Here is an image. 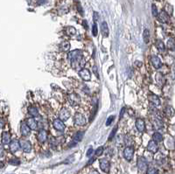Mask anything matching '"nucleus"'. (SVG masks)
I'll use <instances>...</instances> for the list:
<instances>
[{
	"instance_id": "6ab92c4d",
	"label": "nucleus",
	"mask_w": 175,
	"mask_h": 174,
	"mask_svg": "<svg viewBox=\"0 0 175 174\" xmlns=\"http://www.w3.org/2000/svg\"><path fill=\"white\" fill-rule=\"evenodd\" d=\"M11 134L7 131H5L2 133V137H1V140H2V143L3 144H8L10 143L11 142Z\"/></svg>"
},
{
	"instance_id": "09e8293b",
	"label": "nucleus",
	"mask_w": 175,
	"mask_h": 174,
	"mask_svg": "<svg viewBox=\"0 0 175 174\" xmlns=\"http://www.w3.org/2000/svg\"><path fill=\"white\" fill-rule=\"evenodd\" d=\"M89 174H99V173H98V171H91Z\"/></svg>"
},
{
	"instance_id": "473e14b6",
	"label": "nucleus",
	"mask_w": 175,
	"mask_h": 174,
	"mask_svg": "<svg viewBox=\"0 0 175 174\" xmlns=\"http://www.w3.org/2000/svg\"><path fill=\"white\" fill-rule=\"evenodd\" d=\"M151 13H152V15H153L154 17H158V9H157V7H156L155 5H152V6H151Z\"/></svg>"
},
{
	"instance_id": "2f4dec72",
	"label": "nucleus",
	"mask_w": 175,
	"mask_h": 174,
	"mask_svg": "<svg viewBox=\"0 0 175 174\" xmlns=\"http://www.w3.org/2000/svg\"><path fill=\"white\" fill-rule=\"evenodd\" d=\"M59 143H60V142L58 141L57 138H54V137H52L51 140H50V145H51L53 148H56Z\"/></svg>"
},
{
	"instance_id": "b1692460",
	"label": "nucleus",
	"mask_w": 175,
	"mask_h": 174,
	"mask_svg": "<svg viewBox=\"0 0 175 174\" xmlns=\"http://www.w3.org/2000/svg\"><path fill=\"white\" fill-rule=\"evenodd\" d=\"M65 32H66L67 35H68V36H70V37H74V36L76 34V29H75V27H73V26H68V27H67L66 30H65Z\"/></svg>"
},
{
	"instance_id": "ddd939ff",
	"label": "nucleus",
	"mask_w": 175,
	"mask_h": 174,
	"mask_svg": "<svg viewBox=\"0 0 175 174\" xmlns=\"http://www.w3.org/2000/svg\"><path fill=\"white\" fill-rule=\"evenodd\" d=\"M151 62L152 64V66L156 68V69H158L162 67V62H161V60L158 57V56H152L151 58Z\"/></svg>"
},
{
	"instance_id": "c9c22d12",
	"label": "nucleus",
	"mask_w": 175,
	"mask_h": 174,
	"mask_svg": "<svg viewBox=\"0 0 175 174\" xmlns=\"http://www.w3.org/2000/svg\"><path fill=\"white\" fill-rule=\"evenodd\" d=\"M103 150H104V148L103 147H99L96 150V157H99V156H101L102 153H103Z\"/></svg>"
},
{
	"instance_id": "20e7f679",
	"label": "nucleus",
	"mask_w": 175,
	"mask_h": 174,
	"mask_svg": "<svg viewBox=\"0 0 175 174\" xmlns=\"http://www.w3.org/2000/svg\"><path fill=\"white\" fill-rule=\"evenodd\" d=\"M74 121H75V123L76 125H78V126L85 125L86 122H87L85 116H84L82 114H80V113L75 114V117H74Z\"/></svg>"
},
{
	"instance_id": "a19ab883",
	"label": "nucleus",
	"mask_w": 175,
	"mask_h": 174,
	"mask_svg": "<svg viewBox=\"0 0 175 174\" xmlns=\"http://www.w3.org/2000/svg\"><path fill=\"white\" fill-rule=\"evenodd\" d=\"M5 155V149L4 146L0 144V157H2Z\"/></svg>"
},
{
	"instance_id": "0eeeda50",
	"label": "nucleus",
	"mask_w": 175,
	"mask_h": 174,
	"mask_svg": "<svg viewBox=\"0 0 175 174\" xmlns=\"http://www.w3.org/2000/svg\"><path fill=\"white\" fill-rule=\"evenodd\" d=\"M20 143V147L22 148L24 152H26V153L31 152V150H32V143H30V141L21 140Z\"/></svg>"
},
{
	"instance_id": "58836bf2",
	"label": "nucleus",
	"mask_w": 175,
	"mask_h": 174,
	"mask_svg": "<svg viewBox=\"0 0 175 174\" xmlns=\"http://www.w3.org/2000/svg\"><path fill=\"white\" fill-rule=\"evenodd\" d=\"M114 119H115V116H109V117L107 119L106 125H107V126H109V124H110V123L113 122V120H114Z\"/></svg>"
},
{
	"instance_id": "4468645a",
	"label": "nucleus",
	"mask_w": 175,
	"mask_h": 174,
	"mask_svg": "<svg viewBox=\"0 0 175 174\" xmlns=\"http://www.w3.org/2000/svg\"><path fill=\"white\" fill-rule=\"evenodd\" d=\"M20 132H21L22 136H27L30 135V133H31V129L28 127V125L26 124V122H22V123H21Z\"/></svg>"
},
{
	"instance_id": "a18cd8bd",
	"label": "nucleus",
	"mask_w": 175,
	"mask_h": 174,
	"mask_svg": "<svg viewBox=\"0 0 175 174\" xmlns=\"http://www.w3.org/2000/svg\"><path fill=\"white\" fill-rule=\"evenodd\" d=\"M78 11L80 12L81 14H83V10H82V7H81L80 5H78Z\"/></svg>"
},
{
	"instance_id": "bb28decb",
	"label": "nucleus",
	"mask_w": 175,
	"mask_h": 174,
	"mask_svg": "<svg viewBox=\"0 0 175 174\" xmlns=\"http://www.w3.org/2000/svg\"><path fill=\"white\" fill-rule=\"evenodd\" d=\"M83 135H84L83 132H82V131H78V132L74 136V137H73V141H74V143L81 142L82 139V137H83Z\"/></svg>"
},
{
	"instance_id": "79ce46f5",
	"label": "nucleus",
	"mask_w": 175,
	"mask_h": 174,
	"mask_svg": "<svg viewBox=\"0 0 175 174\" xmlns=\"http://www.w3.org/2000/svg\"><path fill=\"white\" fill-rule=\"evenodd\" d=\"M5 124H6V122L4 121V119L3 118H0V129H3L5 127Z\"/></svg>"
},
{
	"instance_id": "4c0bfd02",
	"label": "nucleus",
	"mask_w": 175,
	"mask_h": 174,
	"mask_svg": "<svg viewBox=\"0 0 175 174\" xmlns=\"http://www.w3.org/2000/svg\"><path fill=\"white\" fill-rule=\"evenodd\" d=\"M116 131H117V126H116L114 129H113V130H112V132L110 133V136H109V140H111L114 136H115V135H116Z\"/></svg>"
},
{
	"instance_id": "f257e3e1",
	"label": "nucleus",
	"mask_w": 175,
	"mask_h": 174,
	"mask_svg": "<svg viewBox=\"0 0 175 174\" xmlns=\"http://www.w3.org/2000/svg\"><path fill=\"white\" fill-rule=\"evenodd\" d=\"M68 60L70 61L72 68L78 71L82 69L86 64V61L83 58L82 54L80 50H74L69 52L68 55Z\"/></svg>"
},
{
	"instance_id": "c03bdc74",
	"label": "nucleus",
	"mask_w": 175,
	"mask_h": 174,
	"mask_svg": "<svg viewBox=\"0 0 175 174\" xmlns=\"http://www.w3.org/2000/svg\"><path fill=\"white\" fill-rule=\"evenodd\" d=\"M93 70H94L95 74L97 75V77H98V72H97V68H96V67H94V68H93Z\"/></svg>"
},
{
	"instance_id": "3c124183",
	"label": "nucleus",
	"mask_w": 175,
	"mask_h": 174,
	"mask_svg": "<svg viewBox=\"0 0 175 174\" xmlns=\"http://www.w3.org/2000/svg\"><path fill=\"white\" fill-rule=\"evenodd\" d=\"M157 1H161V0H157Z\"/></svg>"
},
{
	"instance_id": "ea45409f",
	"label": "nucleus",
	"mask_w": 175,
	"mask_h": 174,
	"mask_svg": "<svg viewBox=\"0 0 175 174\" xmlns=\"http://www.w3.org/2000/svg\"><path fill=\"white\" fill-rule=\"evenodd\" d=\"M98 19H99V15H98V13H97L96 12H94V15H93V19H94V22H95V24L96 23V21L98 20Z\"/></svg>"
},
{
	"instance_id": "de8ad7c7",
	"label": "nucleus",
	"mask_w": 175,
	"mask_h": 174,
	"mask_svg": "<svg viewBox=\"0 0 175 174\" xmlns=\"http://www.w3.org/2000/svg\"><path fill=\"white\" fill-rule=\"evenodd\" d=\"M124 110H125V109H124V108H123V109H122V110H121V112H120V117H122V116H123Z\"/></svg>"
},
{
	"instance_id": "4be33fe9",
	"label": "nucleus",
	"mask_w": 175,
	"mask_h": 174,
	"mask_svg": "<svg viewBox=\"0 0 175 174\" xmlns=\"http://www.w3.org/2000/svg\"><path fill=\"white\" fill-rule=\"evenodd\" d=\"M149 100H150L151 102H152V104L154 106H159L160 105V100L155 95H149Z\"/></svg>"
},
{
	"instance_id": "423d86ee",
	"label": "nucleus",
	"mask_w": 175,
	"mask_h": 174,
	"mask_svg": "<svg viewBox=\"0 0 175 174\" xmlns=\"http://www.w3.org/2000/svg\"><path fill=\"white\" fill-rule=\"evenodd\" d=\"M79 75H80V77H81L83 81H90V79H91V74H90L89 70V69H86V68L81 69V70L79 71Z\"/></svg>"
},
{
	"instance_id": "a211bd4d",
	"label": "nucleus",
	"mask_w": 175,
	"mask_h": 174,
	"mask_svg": "<svg viewBox=\"0 0 175 174\" xmlns=\"http://www.w3.org/2000/svg\"><path fill=\"white\" fill-rule=\"evenodd\" d=\"M26 124L28 125V127L31 129H37L38 128V122L37 121L33 118V117H31V118H28L26 120Z\"/></svg>"
},
{
	"instance_id": "9d476101",
	"label": "nucleus",
	"mask_w": 175,
	"mask_h": 174,
	"mask_svg": "<svg viewBox=\"0 0 175 174\" xmlns=\"http://www.w3.org/2000/svg\"><path fill=\"white\" fill-rule=\"evenodd\" d=\"M69 117H70V112H69V110L68 109H66V108H63L60 111L59 119L61 120V121H67Z\"/></svg>"
},
{
	"instance_id": "7ed1b4c3",
	"label": "nucleus",
	"mask_w": 175,
	"mask_h": 174,
	"mask_svg": "<svg viewBox=\"0 0 175 174\" xmlns=\"http://www.w3.org/2000/svg\"><path fill=\"white\" fill-rule=\"evenodd\" d=\"M68 102H69V103H70L72 106L75 107V106H77V105L80 104V102H81V98H80V96H79L77 94H75V93H71V94L68 95Z\"/></svg>"
},
{
	"instance_id": "2eb2a0df",
	"label": "nucleus",
	"mask_w": 175,
	"mask_h": 174,
	"mask_svg": "<svg viewBox=\"0 0 175 174\" xmlns=\"http://www.w3.org/2000/svg\"><path fill=\"white\" fill-rule=\"evenodd\" d=\"M20 148V143L18 140H13L11 141L10 143V150L13 152V153H15L16 151H18Z\"/></svg>"
},
{
	"instance_id": "5701e85b",
	"label": "nucleus",
	"mask_w": 175,
	"mask_h": 174,
	"mask_svg": "<svg viewBox=\"0 0 175 174\" xmlns=\"http://www.w3.org/2000/svg\"><path fill=\"white\" fill-rule=\"evenodd\" d=\"M28 113L33 117H36V116H39V110H38V109L36 107H33V106H30L28 108Z\"/></svg>"
},
{
	"instance_id": "c85d7f7f",
	"label": "nucleus",
	"mask_w": 175,
	"mask_h": 174,
	"mask_svg": "<svg viewBox=\"0 0 175 174\" xmlns=\"http://www.w3.org/2000/svg\"><path fill=\"white\" fill-rule=\"evenodd\" d=\"M167 47L171 50L175 49V40L174 39H169L167 41Z\"/></svg>"
},
{
	"instance_id": "412c9836",
	"label": "nucleus",
	"mask_w": 175,
	"mask_h": 174,
	"mask_svg": "<svg viewBox=\"0 0 175 174\" xmlns=\"http://www.w3.org/2000/svg\"><path fill=\"white\" fill-rule=\"evenodd\" d=\"M151 122H152L153 127H154L155 129H162V128H163V122H162V121L159 120V119L157 118V117H154V118L152 119Z\"/></svg>"
},
{
	"instance_id": "c756f323",
	"label": "nucleus",
	"mask_w": 175,
	"mask_h": 174,
	"mask_svg": "<svg viewBox=\"0 0 175 174\" xmlns=\"http://www.w3.org/2000/svg\"><path fill=\"white\" fill-rule=\"evenodd\" d=\"M143 36H144V41L147 44V43L149 42V40H150V32H149L148 29H145V30L144 31Z\"/></svg>"
},
{
	"instance_id": "dca6fc26",
	"label": "nucleus",
	"mask_w": 175,
	"mask_h": 174,
	"mask_svg": "<svg viewBox=\"0 0 175 174\" xmlns=\"http://www.w3.org/2000/svg\"><path fill=\"white\" fill-rule=\"evenodd\" d=\"M147 150L151 152V153H156L158 150V144L156 142H154L153 140H151L147 145Z\"/></svg>"
},
{
	"instance_id": "9b49d317",
	"label": "nucleus",
	"mask_w": 175,
	"mask_h": 174,
	"mask_svg": "<svg viewBox=\"0 0 175 174\" xmlns=\"http://www.w3.org/2000/svg\"><path fill=\"white\" fill-rule=\"evenodd\" d=\"M54 128L58 130V131H63L65 129V124L63 122V121L60 120V119H55L54 121Z\"/></svg>"
},
{
	"instance_id": "7c9ffc66",
	"label": "nucleus",
	"mask_w": 175,
	"mask_h": 174,
	"mask_svg": "<svg viewBox=\"0 0 175 174\" xmlns=\"http://www.w3.org/2000/svg\"><path fill=\"white\" fill-rule=\"evenodd\" d=\"M146 174H158V171L154 167H149L146 170Z\"/></svg>"
},
{
	"instance_id": "1a4fd4ad",
	"label": "nucleus",
	"mask_w": 175,
	"mask_h": 174,
	"mask_svg": "<svg viewBox=\"0 0 175 174\" xmlns=\"http://www.w3.org/2000/svg\"><path fill=\"white\" fill-rule=\"evenodd\" d=\"M37 139L40 143H45L47 140V131L46 129H40L37 135Z\"/></svg>"
},
{
	"instance_id": "e433bc0d",
	"label": "nucleus",
	"mask_w": 175,
	"mask_h": 174,
	"mask_svg": "<svg viewBox=\"0 0 175 174\" xmlns=\"http://www.w3.org/2000/svg\"><path fill=\"white\" fill-rule=\"evenodd\" d=\"M156 79H157V81H158V83L162 84V83H161V81H164V77H163L162 74L158 73V74H157V76H156Z\"/></svg>"
},
{
	"instance_id": "603ef678",
	"label": "nucleus",
	"mask_w": 175,
	"mask_h": 174,
	"mask_svg": "<svg viewBox=\"0 0 175 174\" xmlns=\"http://www.w3.org/2000/svg\"><path fill=\"white\" fill-rule=\"evenodd\" d=\"M75 1H77V0H75Z\"/></svg>"
},
{
	"instance_id": "49530a36",
	"label": "nucleus",
	"mask_w": 175,
	"mask_h": 174,
	"mask_svg": "<svg viewBox=\"0 0 175 174\" xmlns=\"http://www.w3.org/2000/svg\"><path fill=\"white\" fill-rule=\"evenodd\" d=\"M82 25L84 26V27H85L86 29L88 28V24H87V21H86V20H83V21H82Z\"/></svg>"
},
{
	"instance_id": "39448f33",
	"label": "nucleus",
	"mask_w": 175,
	"mask_h": 174,
	"mask_svg": "<svg viewBox=\"0 0 175 174\" xmlns=\"http://www.w3.org/2000/svg\"><path fill=\"white\" fill-rule=\"evenodd\" d=\"M134 155V149L131 146H127L123 150V157L127 161H130L133 158Z\"/></svg>"
},
{
	"instance_id": "f3484780",
	"label": "nucleus",
	"mask_w": 175,
	"mask_h": 174,
	"mask_svg": "<svg viewBox=\"0 0 175 174\" xmlns=\"http://www.w3.org/2000/svg\"><path fill=\"white\" fill-rule=\"evenodd\" d=\"M136 128L139 132H144V129H145L144 121L143 119H140V118L137 119V121H136Z\"/></svg>"
},
{
	"instance_id": "a878e982",
	"label": "nucleus",
	"mask_w": 175,
	"mask_h": 174,
	"mask_svg": "<svg viewBox=\"0 0 175 174\" xmlns=\"http://www.w3.org/2000/svg\"><path fill=\"white\" fill-rule=\"evenodd\" d=\"M60 48L62 52H68L70 50V43L68 41L62 42L60 46Z\"/></svg>"
},
{
	"instance_id": "f8f14e48",
	"label": "nucleus",
	"mask_w": 175,
	"mask_h": 174,
	"mask_svg": "<svg viewBox=\"0 0 175 174\" xmlns=\"http://www.w3.org/2000/svg\"><path fill=\"white\" fill-rule=\"evenodd\" d=\"M158 21L161 22V23H164V24L168 23V22H169V15L166 13V12L162 11V12L158 15Z\"/></svg>"
},
{
	"instance_id": "37998d69",
	"label": "nucleus",
	"mask_w": 175,
	"mask_h": 174,
	"mask_svg": "<svg viewBox=\"0 0 175 174\" xmlns=\"http://www.w3.org/2000/svg\"><path fill=\"white\" fill-rule=\"evenodd\" d=\"M92 152H93V150H92V148H90V149L88 150V152H87V156H88V157H90L91 154H92Z\"/></svg>"
},
{
	"instance_id": "393cba45",
	"label": "nucleus",
	"mask_w": 175,
	"mask_h": 174,
	"mask_svg": "<svg viewBox=\"0 0 175 174\" xmlns=\"http://www.w3.org/2000/svg\"><path fill=\"white\" fill-rule=\"evenodd\" d=\"M152 140L156 143H161L163 141V136L159 132H155L152 135Z\"/></svg>"
},
{
	"instance_id": "8fccbe9b",
	"label": "nucleus",
	"mask_w": 175,
	"mask_h": 174,
	"mask_svg": "<svg viewBox=\"0 0 175 174\" xmlns=\"http://www.w3.org/2000/svg\"><path fill=\"white\" fill-rule=\"evenodd\" d=\"M5 166V164L3 162H0V168H3Z\"/></svg>"
},
{
	"instance_id": "f704fd0d",
	"label": "nucleus",
	"mask_w": 175,
	"mask_h": 174,
	"mask_svg": "<svg viewBox=\"0 0 175 174\" xmlns=\"http://www.w3.org/2000/svg\"><path fill=\"white\" fill-rule=\"evenodd\" d=\"M92 33L95 37L97 36V33H98V29H97V25L96 24H94L93 25V27H92Z\"/></svg>"
},
{
	"instance_id": "6e6552de",
	"label": "nucleus",
	"mask_w": 175,
	"mask_h": 174,
	"mask_svg": "<svg viewBox=\"0 0 175 174\" xmlns=\"http://www.w3.org/2000/svg\"><path fill=\"white\" fill-rule=\"evenodd\" d=\"M100 168L102 169V171L108 173L109 171V169H110V164H109V162L106 158L101 159L100 160Z\"/></svg>"
},
{
	"instance_id": "aec40b11",
	"label": "nucleus",
	"mask_w": 175,
	"mask_h": 174,
	"mask_svg": "<svg viewBox=\"0 0 175 174\" xmlns=\"http://www.w3.org/2000/svg\"><path fill=\"white\" fill-rule=\"evenodd\" d=\"M101 30H102V36L105 37V38H107V37L109 36V27H108V25H107L106 22H102V23L101 24Z\"/></svg>"
},
{
	"instance_id": "cd10ccee",
	"label": "nucleus",
	"mask_w": 175,
	"mask_h": 174,
	"mask_svg": "<svg viewBox=\"0 0 175 174\" xmlns=\"http://www.w3.org/2000/svg\"><path fill=\"white\" fill-rule=\"evenodd\" d=\"M156 47L160 52H164L165 50V44L162 40H157L156 41Z\"/></svg>"
},
{
	"instance_id": "f03ea898",
	"label": "nucleus",
	"mask_w": 175,
	"mask_h": 174,
	"mask_svg": "<svg viewBox=\"0 0 175 174\" xmlns=\"http://www.w3.org/2000/svg\"><path fill=\"white\" fill-rule=\"evenodd\" d=\"M137 169L139 170L140 172H144V171H146V170L148 168L147 160L144 157H139L137 158Z\"/></svg>"
},
{
	"instance_id": "72a5a7b5",
	"label": "nucleus",
	"mask_w": 175,
	"mask_h": 174,
	"mask_svg": "<svg viewBox=\"0 0 175 174\" xmlns=\"http://www.w3.org/2000/svg\"><path fill=\"white\" fill-rule=\"evenodd\" d=\"M9 163L11 164H13V165H19L20 164V159H18V158H13V159H11L10 161H9Z\"/></svg>"
}]
</instances>
